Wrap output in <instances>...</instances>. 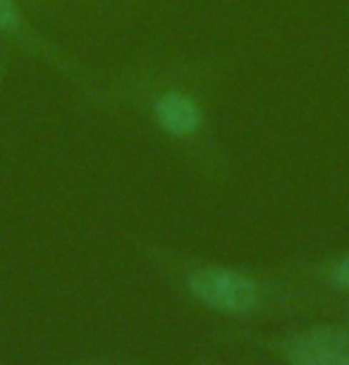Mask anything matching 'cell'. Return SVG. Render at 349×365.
I'll return each mask as SVG.
<instances>
[{"instance_id":"cell-2","label":"cell","mask_w":349,"mask_h":365,"mask_svg":"<svg viewBox=\"0 0 349 365\" xmlns=\"http://www.w3.org/2000/svg\"><path fill=\"white\" fill-rule=\"evenodd\" d=\"M290 365H349V329L316 327L292 336L285 346Z\"/></svg>"},{"instance_id":"cell-5","label":"cell","mask_w":349,"mask_h":365,"mask_svg":"<svg viewBox=\"0 0 349 365\" xmlns=\"http://www.w3.org/2000/svg\"><path fill=\"white\" fill-rule=\"evenodd\" d=\"M330 279H333V284H335V287L349 289V256H345L338 265L333 267Z\"/></svg>"},{"instance_id":"cell-4","label":"cell","mask_w":349,"mask_h":365,"mask_svg":"<svg viewBox=\"0 0 349 365\" xmlns=\"http://www.w3.org/2000/svg\"><path fill=\"white\" fill-rule=\"evenodd\" d=\"M19 26V12L15 0H0V31H15Z\"/></svg>"},{"instance_id":"cell-3","label":"cell","mask_w":349,"mask_h":365,"mask_svg":"<svg viewBox=\"0 0 349 365\" xmlns=\"http://www.w3.org/2000/svg\"><path fill=\"white\" fill-rule=\"evenodd\" d=\"M156 122L170 136H191L201 127V108L189 96L168 91L156 101Z\"/></svg>"},{"instance_id":"cell-1","label":"cell","mask_w":349,"mask_h":365,"mask_svg":"<svg viewBox=\"0 0 349 365\" xmlns=\"http://www.w3.org/2000/svg\"><path fill=\"white\" fill-rule=\"evenodd\" d=\"M189 294L211 311L246 315L258 306L256 282L228 267H203L189 277Z\"/></svg>"}]
</instances>
